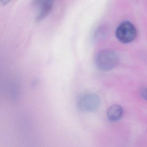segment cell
Segmentation results:
<instances>
[{"label":"cell","mask_w":147,"mask_h":147,"mask_svg":"<svg viewBox=\"0 0 147 147\" xmlns=\"http://www.w3.org/2000/svg\"><path fill=\"white\" fill-rule=\"evenodd\" d=\"M55 0H33V5L39 9L36 18L37 22L45 18L50 12Z\"/></svg>","instance_id":"277c9868"},{"label":"cell","mask_w":147,"mask_h":147,"mask_svg":"<svg viewBox=\"0 0 147 147\" xmlns=\"http://www.w3.org/2000/svg\"><path fill=\"white\" fill-rule=\"evenodd\" d=\"M141 94L144 98H146V89H143L141 91Z\"/></svg>","instance_id":"52a82bcc"},{"label":"cell","mask_w":147,"mask_h":147,"mask_svg":"<svg viewBox=\"0 0 147 147\" xmlns=\"http://www.w3.org/2000/svg\"><path fill=\"white\" fill-rule=\"evenodd\" d=\"M95 64L97 67L104 71L114 69L119 62L117 54L111 50H104L99 52L95 57Z\"/></svg>","instance_id":"6da1fadb"},{"label":"cell","mask_w":147,"mask_h":147,"mask_svg":"<svg viewBox=\"0 0 147 147\" xmlns=\"http://www.w3.org/2000/svg\"><path fill=\"white\" fill-rule=\"evenodd\" d=\"M100 99L94 93H86L80 96L77 101L79 109L84 112H92L98 108Z\"/></svg>","instance_id":"7a4b0ae2"},{"label":"cell","mask_w":147,"mask_h":147,"mask_svg":"<svg viewBox=\"0 0 147 147\" xmlns=\"http://www.w3.org/2000/svg\"><path fill=\"white\" fill-rule=\"evenodd\" d=\"M123 114V107L118 105H114L109 107L107 110V117L111 122H117L121 119Z\"/></svg>","instance_id":"5b68a950"},{"label":"cell","mask_w":147,"mask_h":147,"mask_svg":"<svg viewBox=\"0 0 147 147\" xmlns=\"http://www.w3.org/2000/svg\"><path fill=\"white\" fill-rule=\"evenodd\" d=\"M137 31L133 24L124 21L120 24L116 31V36L123 43L127 44L134 41L136 37Z\"/></svg>","instance_id":"3957f363"},{"label":"cell","mask_w":147,"mask_h":147,"mask_svg":"<svg viewBox=\"0 0 147 147\" xmlns=\"http://www.w3.org/2000/svg\"><path fill=\"white\" fill-rule=\"evenodd\" d=\"M12 0H0V2L1 5L5 6L7 5Z\"/></svg>","instance_id":"8992f818"}]
</instances>
